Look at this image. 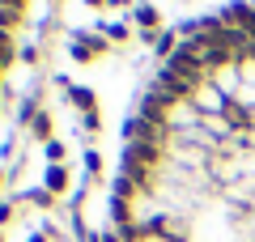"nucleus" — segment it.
Listing matches in <instances>:
<instances>
[{
	"instance_id": "39448f33",
	"label": "nucleus",
	"mask_w": 255,
	"mask_h": 242,
	"mask_svg": "<svg viewBox=\"0 0 255 242\" xmlns=\"http://www.w3.org/2000/svg\"><path fill=\"white\" fill-rule=\"evenodd\" d=\"M13 55H9V34H4V30H0V68H4V64H9Z\"/></svg>"
},
{
	"instance_id": "423d86ee",
	"label": "nucleus",
	"mask_w": 255,
	"mask_h": 242,
	"mask_svg": "<svg viewBox=\"0 0 255 242\" xmlns=\"http://www.w3.org/2000/svg\"><path fill=\"white\" fill-rule=\"evenodd\" d=\"M73 102H77V107H94V98L85 90H73Z\"/></svg>"
},
{
	"instance_id": "1a4fd4ad",
	"label": "nucleus",
	"mask_w": 255,
	"mask_h": 242,
	"mask_svg": "<svg viewBox=\"0 0 255 242\" xmlns=\"http://www.w3.org/2000/svg\"><path fill=\"white\" fill-rule=\"evenodd\" d=\"M0 4H4V9H17V13H21V4H26V0H0Z\"/></svg>"
},
{
	"instance_id": "6e6552de",
	"label": "nucleus",
	"mask_w": 255,
	"mask_h": 242,
	"mask_svg": "<svg viewBox=\"0 0 255 242\" xmlns=\"http://www.w3.org/2000/svg\"><path fill=\"white\" fill-rule=\"evenodd\" d=\"M9 217H13V204H0V225L9 221Z\"/></svg>"
},
{
	"instance_id": "f03ea898",
	"label": "nucleus",
	"mask_w": 255,
	"mask_h": 242,
	"mask_svg": "<svg viewBox=\"0 0 255 242\" xmlns=\"http://www.w3.org/2000/svg\"><path fill=\"white\" fill-rule=\"evenodd\" d=\"M17 17H21L17 9H4V4H0V30H13V26H17Z\"/></svg>"
},
{
	"instance_id": "f257e3e1",
	"label": "nucleus",
	"mask_w": 255,
	"mask_h": 242,
	"mask_svg": "<svg viewBox=\"0 0 255 242\" xmlns=\"http://www.w3.org/2000/svg\"><path fill=\"white\" fill-rule=\"evenodd\" d=\"M94 55H98L94 38H73V60H94Z\"/></svg>"
},
{
	"instance_id": "20e7f679",
	"label": "nucleus",
	"mask_w": 255,
	"mask_h": 242,
	"mask_svg": "<svg viewBox=\"0 0 255 242\" xmlns=\"http://www.w3.org/2000/svg\"><path fill=\"white\" fill-rule=\"evenodd\" d=\"M34 136H51V119L47 115H34Z\"/></svg>"
},
{
	"instance_id": "0eeeda50",
	"label": "nucleus",
	"mask_w": 255,
	"mask_h": 242,
	"mask_svg": "<svg viewBox=\"0 0 255 242\" xmlns=\"http://www.w3.org/2000/svg\"><path fill=\"white\" fill-rule=\"evenodd\" d=\"M47 157H51V161H60V157H64V144H55V140H51V144H47Z\"/></svg>"
},
{
	"instance_id": "7ed1b4c3",
	"label": "nucleus",
	"mask_w": 255,
	"mask_h": 242,
	"mask_svg": "<svg viewBox=\"0 0 255 242\" xmlns=\"http://www.w3.org/2000/svg\"><path fill=\"white\" fill-rule=\"evenodd\" d=\"M60 187H64V170L55 166V170L47 174V196H51V191H60Z\"/></svg>"
}]
</instances>
